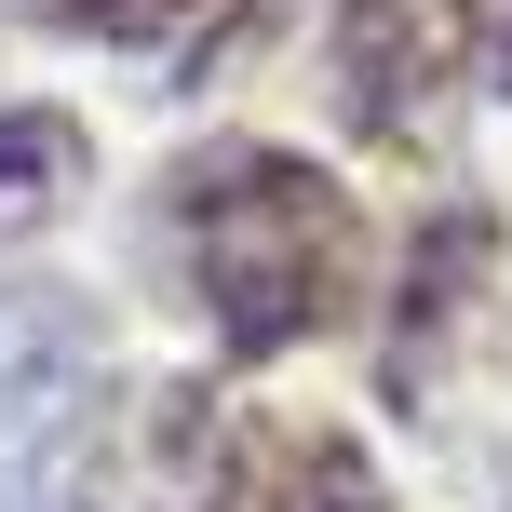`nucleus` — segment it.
<instances>
[{"instance_id": "nucleus-1", "label": "nucleus", "mask_w": 512, "mask_h": 512, "mask_svg": "<svg viewBox=\"0 0 512 512\" xmlns=\"http://www.w3.org/2000/svg\"><path fill=\"white\" fill-rule=\"evenodd\" d=\"M162 243H176L189 297H203L216 351H243V364L324 337L337 310L364 297L351 189H337L324 162H297V149H256V135H230V149H203V162L162 176Z\"/></svg>"}, {"instance_id": "nucleus-2", "label": "nucleus", "mask_w": 512, "mask_h": 512, "mask_svg": "<svg viewBox=\"0 0 512 512\" xmlns=\"http://www.w3.org/2000/svg\"><path fill=\"white\" fill-rule=\"evenodd\" d=\"M95 459V324L54 297L0 310V512H68Z\"/></svg>"}, {"instance_id": "nucleus-3", "label": "nucleus", "mask_w": 512, "mask_h": 512, "mask_svg": "<svg viewBox=\"0 0 512 512\" xmlns=\"http://www.w3.org/2000/svg\"><path fill=\"white\" fill-rule=\"evenodd\" d=\"M472 68V0H337V122L364 149H432Z\"/></svg>"}, {"instance_id": "nucleus-4", "label": "nucleus", "mask_w": 512, "mask_h": 512, "mask_svg": "<svg viewBox=\"0 0 512 512\" xmlns=\"http://www.w3.org/2000/svg\"><path fill=\"white\" fill-rule=\"evenodd\" d=\"M81 176H95V149H81L68 108H0V256L41 243L54 216L81 203Z\"/></svg>"}, {"instance_id": "nucleus-5", "label": "nucleus", "mask_w": 512, "mask_h": 512, "mask_svg": "<svg viewBox=\"0 0 512 512\" xmlns=\"http://www.w3.org/2000/svg\"><path fill=\"white\" fill-rule=\"evenodd\" d=\"M270 512H391V499H378V459H364L351 432H297V445H283Z\"/></svg>"}, {"instance_id": "nucleus-6", "label": "nucleus", "mask_w": 512, "mask_h": 512, "mask_svg": "<svg viewBox=\"0 0 512 512\" xmlns=\"http://www.w3.org/2000/svg\"><path fill=\"white\" fill-rule=\"evenodd\" d=\"M41 27H81V41H149V27H176L189 0H27Z\"/></svg>"}, {"instance_id": "nucleus-7", "label": "nucleus", "mask_w": 512, "mask_h": 512, "mask_svg": "<svg viewBox=\"0 0 512 512\" xmlns=\"http://www.w3.org/2000/svg\"><path fill=\"white\" fill-rule=\"evenodd\" d=\"M472 68H486V95H512V0H472Z\"/></svg>"}]
</instances>
